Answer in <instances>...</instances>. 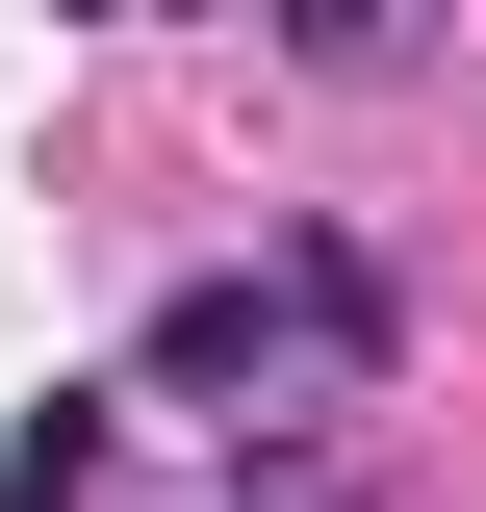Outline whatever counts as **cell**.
I'll use <instances>...</instances> for the list:
<instances>
[{"label":"cell","instance_id":"cell-2","mask_svg":"<svg viewBox=\"0 0 486 512\" xmlns=\"http://www.w3.org/2000/svg\"><path fill=\"white\" fill-rule=\"evenodd\" d=\"M0 512H103V410H77V384L26 410V461H0Z\"/></svg>","mask_w":486,"mask_h":512},{"label":"cell","instance_id":"cell-1","mask_svg":"<svg viewBox=\"0 0 486 512\" xmlns=\"http://www.w3.org/2000/svg\"><path fill=\"white\" fill-rule=\"evenodd\" d=\"M154 384L180 410H307V384H359V359L307 333V282H180L154 308Z\"/></svg>","mask_w":486,"mask_h":512}]
</instances>
